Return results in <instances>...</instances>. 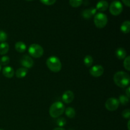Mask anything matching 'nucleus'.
I'll list each match as a JSON object with an SVG mask.
<instances>
[{"mask_svg": "<svg viewBox=\"0 0 130 130\" xmlns=\"http://www.w3.org/2000/svg\"><path fill=\"white\" fill-rule=\"evenodd\" d=\"M83 62L85 66L87 67H91L93 63V57L91 55H88L85 56V57L84 58Z\"/></svg>", "mask_w": 130, "mask_h": 130, "instance_id": "nucleus-20", "label": "nucleus"}, {"mask_svg": "<svg viewBox=\"0 0 130 130\" xmlns=\"http://www.w3.org/2000/svg\"><path fill=\"white\" fill-rule=\"evenodd\" d=\"M62 101L68 104L72 102L74 99V94L71 90H67L62 95Z\"/></svg>", "mask_w": 130, "mask_h": 130, "instance_id": "nucleus-10", "label": "nucleus"}, {"mask_svg": "<svg viewBox=\"0 0 130 130\" xmlns=\"http://www.w3.org/2000/svg\"><path fill=\"white\" fill-rule=\"evenodd\" d=\"M8 36L7 34L3 30H0V43H4L7 40Z\"/></svg>", "mask_w": 130, "mask_h": 130, "instance_id": "nucleus-26", "label": "nucleus"}, {"mask_svg": "<svg viewBox=\"0 0 130 130\" xmlns=\"http://www.w3.org/2000/svg\"><path fill=\"white\" fill-rule=\"evenodd\" d=\"M65 106L61 102H55L50 106L49 109V114L53 118H57L64 113Z\"/></svg>", "mask_w": 130, "mask_h": 130, "instance_id": "nucleus-2", "label": "nucleus"}, {"mask_svg": "<svg viewBox=\"0 0 130 130\" xmlns=\"http://www.w3.org/2000/svg\"><path fill=\"white\" fill-rule=\"evenodd\" d=\"M10 63V57L4 55L0 58V65L1 66H7Z\"/></svg>", "mask_w": 130, "mask_h": 130, "instance_id": "nucleus-23", "label": "nucleus"}, {"mask_svg": "<svg viewBox=\"0 0 130 130\" xmlns=\"http://www.w3.org/2000/svg\"><path fill=\"white\" fill-rule=\"evenodd\" d=\"M121 31L124 34H128L130 31V21L129 20H126L123 22L120 27Z\"/></svg>", "mask_w": 130, "mask_h": 130, "instance_id": "nucleus-17", "label": "nucleus"}, {"mask_svg": "<svg viewBox=\"0 0 130 130\" xmlns=\"http://www.w3.org/2000/svg\"><path fill=\"white\" fill-rule=\"evenodd\" d=\"M122 116L125 119H129L130 118V110L129 109H125L122 112Z\"/></svg>", "mask_w": 130, "mask_h": 130, "instance_id": "nucleus-27", "label": "nucleus"}, {"mask_svg": "<svg viewBox=\"0 0 130 130\" xmlns=\"http://www.w3.org/2000/svg\"><path fill=\"white\" fill-rule=\"evenodd\" d=\"M114 82L118 87L126 88L129 86L130 77L129 74L124 71L117 72L113 77Z\"/></svg>", "mask_w": 130, "mask_h": 130, "instance_id": "nucleus-1", "label": "nucleus"}, {"mask_svg": "<svg viewBox=\"0 0 130 130\" xmlns=\"http://www.w3.org/2000/svg\"><path fill=\"white\" fill-rule=\"evenodd\" d=\"M109 8V3L105 0H100L97 3L96 9L100 11H104Z\"/></svg>", "mask_w": 130, "mask_h": 130, "instance_id": "nucleus-13", "label": "nucleus"}, {"mask_svg": "<svg viewBox=\"0 0 130 130\" xmlns=\"http://www.w3.org/2000/svg\"><path fill=\"white\" fill-rule=\"evenodd\" d=\"M28 73V69L24 67L18 69L15 72V76L18 78H23L27 76Z\"/></svg>", "mask_w": 130, "mask_h": 130, "instance_id": "nucleus-15", "label": "nucleus"}, {"mask_svg": "<svg viewBox=\"0 0 130 130\" xmlns=\"http://www.w3.org/2000/svg\"><path fill=\"white\" fill-rule=\"evenodd\" d=\"M129 90H130V88L128 86V88H127L126 90V96H128V97L129 98V95H130V93H129Z\"/></svg>", "mask_w": 130, "mask_h": 130, "instance_id": "nucleus-30", "label": "nucleus"}, {"mask_svg": "<svg viewBox=\"0 0 130 130\" xmlns=\"http://www.w3.org/2000/svg\"><path fill=\"white\" fill-rule=\"evenodd\" d=\"M20 64L24 67V68L26 69H30L31 67H32V66H34V61H33L32 58L29 55H23L22 57L20 58Z\"/></svg>", "mask_w": 130, "mask_h": 130, "instance_id": "nucleus-8", "label": "nucleus"}, {"mask_svg": "<svg viewBox=\"0 0 130 130\" xmlns=\"http://www.w3.org/2000/svg\"><path fill=\"white\" fill-rule=\"evenodd\" d=\"M1 66L0 65V71H1Z\"/></svg>", "mask_w": 130, "mask_h": 130, "instance_id": "nucleus-33", "label": "nucleus"}, {"mask_svg": "<svg viewBox=\"0 0 130 130\" xmlns=\"http://www.w3.org/2000/svg\"><path fill=\"white\" fill-rule=\"evenodd\" d=\"M123 10V6L121 3L119 1H114L110 3L109 6V11L114 16L120 15Z\"/></svg>", "mask_w": 130, "mask_h": 130, "instance_id": "nucleus-6", "label": "nucleus"}, {"mask_svg": "<svg viewBox=\"0 0 130 130\" xmlns=\"http://www.w3.org/2000/svg\"><path fill=\"white\" fill-rule=\"evenodd\" d=\"M83 0H69V4L72 7L77 8L82 5Z\"/></svg>", "mask_w": 130, "mask_h": 130, "instance_id": "nucleus-22", "label": "nucleus"}, {"mask_svg": "<svg viewBox=\"0 0 130 130\" xmlns=\"http://www.w3.org/2000/svg\"><path fill=\"white\" fill-rule=\"evenodd\" d=\"M129 123H130V121H128V130H130V129H129Z\"/></svg>", "mask_w": 130, "mask_h": 130, "instance_id": "nucleus-32", "label": "nucleus"}, {"mask_svg": "<svg viewBox=\"0 0 130 130\" xmlns=\"http://www.w3.org/2000/svg\"><path fill=\"white\" fill-rule=\"evenodd\" d=\"M46 63L48 68L53 72H58L62 69L60 60L56 56H52L47 58Z\"/></svg>", "mask_w": 130, "mask_h": 130, "instance_id": "nucleus-3", "label": "nucleus"}, {"mask_svg": "<svg viewBox=\"0 0 130 130\" xmlns=\"http://www.w3.org/2000/svg\"><path fill=\"white\" fill-rule=\"evenodd\" d=\"M15 48L16 51L19 53H23L27 49L26 44L22 41L17 42L15 44Z\"/></svg>", "mask_w": 130, "mask_h": 130, "instance_id": "nucleus-16", "label": "nucleus"}, {"mask_svg": "<svg viewBox=\"0 0 130 130\" xmlns=\"http://www.w3.org/2000/svg\"><path fill=\"white\" fill-rule=\"evenodd\" d=\"M130 57L129 56H127L126 58L124 59V62H123V66H124V69L126 71H130Z\"/></svg>", "mask_w": 130, "mask_h": 130, "instance_id": "nucleus-24", "label": "nucleus"}, {"mask_svg": "<svg viewBox=\"0 0 130 130\" xmlns=\"http://www.w3.org/2000/svg\"><path fill=\"white\" fill-rule=\"evenodd\" d=\"M53 130H66V129H63V128H60V127H58V128H55V129H53Z\"/></svg>", "mask_w": 130, "mask_h": 130, "instance_id": "nucleus-31", "label": "nucleus"}, {"mask_svg": "<svg viewBox=\"0 0 130 130\" xmlns=\"http://www.w3.org/2000/svg\"><path fill=\"white\" fill-rule=\"evenodd\" d=\"M118 101H119V104H122L123 105H127V104L129 103V97L126 96V95H121L119 96V99H118Z\"/></svg>", "mask_w": 130, "mask_h": 130, "instance_id": "nucleus-21", "label": "nucleus"}, {"mask_svg": "<svg viewBox=\"0 0 130 130\" xmlns=\"http://www.w3.org/2000/svg\"><path fill=\"white\" fill-rule=\"evenodd\" d=\"M2 73L5 77L7 78H11L13 77L14 74V69L10 66H5L2 70Z\"/></svg>", "mask_w": 130, "mask_h": 130, "instance_id": "nucleus-12", "label": "nucleus"}, {"mask_svg": "<svg viewBox=\"0 0 130 130\" xmlns=\"http://www.w3.org/2000/svg\"><path fill=\"white\" fill-rule=\"evenodd\" d=\"M41 2L46 5H52L56 2L57 0H40Z\"/></svg>", "mask_w": 130, "mask_h": 130, "instance_id": "nucleus-28", "label": "nucleus"}, {"mask_svg": "<svg viewBox=\"0 0 130 130\" xmlns=\"http://www.w3.org/2000/svg\"><path fill=\"white\" fill-rule=\"evenodd\" d=\"M9 44L7 43H1L0 44V55H4L6 54L9 51Z\"/></svg>", "mask_w": 130, "mask_h": 130, "instance_id": "nucleus-18", "label": "nucleus"}, {"mask_svg": "<svg viewBox=\"0 0 130 130\" xmlns=\"http://www.w3.org/2000/svg\"><path fill=\"white\" fill-rule=\"evenodd\" d=\"M0 130H4V129H0Z\"/></svg>", "mask_w": 130, "mask_h": 130, "instance_id": "nucleus-35", "label": "nucleus"}, {"mask_svg": "<svg viewBox=\"0 0 130 130\" xmlns=\"http://www.w3.org/2000/svg\"><path fill=\"white\" fill-rule=\"evenodd\" d=\"M28 52L31 57L38 58L43 56V53H44V50H43V47L39 44H32L29 47Z\"/></svg>", "mask_w": 130, "mask_h": 130, "instance_id": "nucleus-4", "label": "nucleus"}, {"mask_svg": "<svg viewBox=\"0 0 130 130\" xmlns=\"http://www.w3.org/2000/svg\"><path fill=\"white\" fill-rule=\"evenodd\" d=\"M65 114L68 118H74L76 116V111L74 108L69 107L67 109H65Z\"/></svg>", "mask_w": 130, "mask_h": 130, "instance_id": "nucleus-19", "label": "nucleus"}, {"mask_svg": "<svg viewBox=\"0 0 130 130\" xmlns=\"http://www.w3.org/2000/svg\"><path fill=\"white\" fill-rule=\"evenodd\" d=\"M122 1H123V2L124 3V4L126 5V6H128V7H129L130 6L129 0H122Z\"/></svg>", "mask_w": 130, "mask_h": 130, "instance_id": "nucleus-29", "label": "nucleus"}, {"mask_svg": "<svg viewBox=\"0 0 130 130\" xmlns=\"http://www.w3.org/2000/svg\"><path fill=\"white\" fill-rule=\"evenodd\" d=\"M25 1H32V0H25Z\"/></svg>", "mask_w": 130, "mask_h": 130, "instance_id": "nucleus-34", "label": "nucleus"}, {"mask_svg": "<svg viewBox=\"0 0 130 130\" xmlns=\"http://www.w3.org/2000/svg\"><path fill=\"white\" fill-rule=\"evenodd\" d=\"M90 74L93 76V77H98L102 76L104 72V69L100 65H95L90 68Z\"/></svg>", "mask_w": 130, "mask_h": 130, "instance_id": "nucleus-9", "label": "nucleus"}, {"mask_svg": "<svg viewBox=\"0 0 130 130\" xmlns=\"http://www.w3.org/2000/svg\"><path fill=\"white\" fill-rule=\"evenodd\" d=\"M115 55L118 59L123 60L126 57V52L123 48H118L115 51Z\"/></svg>", "mask_w": 130, "mask_h": 130, "instance_id": "nucleus-14", "label": "nucleus"}, {"mask_svg": "<svg viewBox=\"0 0 130 130\" xmlns=\"http://www.w3.org/2000/svg\"><path fill=\"white\" fill-rule=\"evenodd\" d=\"M119 106V102L116 98H109L105 103V107L109 111H115Z\"/></svg>", "mask_w": 130, "mask_h": 130, "instance_id": "nucleus-7", "label": "nucleus"}, {"mask_svg": "<svg viewBox=\"0 0 130 130\" xmlns=\"http://www.w3.org/2000/svg\"><path fill=\"white\" fill-rule=\"evenodd\" d=\"M96 9L95 8H91L86 9L82 12V16L85 19H90L96 13Z\"/></svg>", "mask_w": 130, "mask_h": 130, "instance_id": "nucleus-11", "label": "nucleus"}, {"mask_svg": "<svg viewBox=\"0 0 130 130\" xmlns=\"http://www.w3.org/2000/svg\"><path fill=\"white\" fill-rule=\"evenodd\" d=\"M108 22L107 17L103 13H98L94 17V24L99 29L105 27Z\"/></svg>", "mask_w": 130, "mask_h": 130, "instance_id": "nucleus-5", "label": "nucleus"}, {"mask_svg": "<svg viewBox=\"0 0 130 130\" xmlns=\"http://www.w3.org/2000/svg\"><path fill=\"white\" fill-rule=\"evenodd\" d=\"M66 123H67V121L64 118H59L57 121V124L60 128L64 126L66 124Z\"/></svg>", "mask_w": 130, "mask_h": 130, "instance_id": "nucleus-25", "label": "nucleus"}]
</instances>
